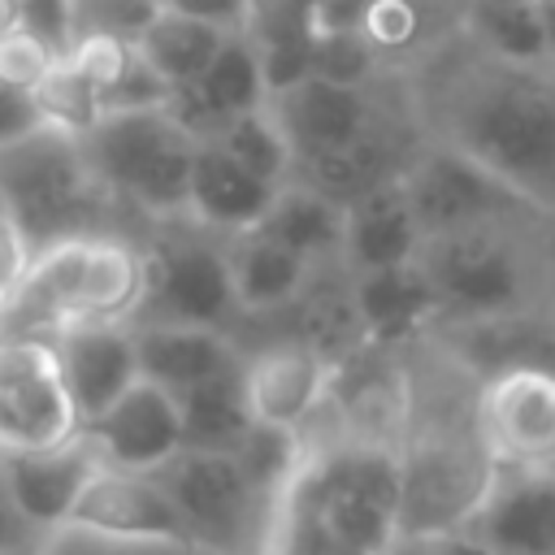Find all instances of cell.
Returning <instances> with one entry per match:
<instances>
[{"label":"cell","mask_w":555,"mask_h":555,"mask_svg":"<svg viewBox=\"0 0 555 555\" xmlns=\"http://www.w3.org/2000/svg\"><path fill=\"white\" fill-rule=\"evenodd\" d=\"M395 74L425 139L455 147L533 208H555L551 69L494 61L451 26Z\"/></svg>","instance_id":"cell-1"},{"label":"cell","mask_w":555,"mask_h":555,"mask_svg":"<svg viewBox=\"0 0 555 555\" xmlns=\"http://www.w3.org/2000/svg\"><path fill=\"white\" fill-rule=\"evenodd\" d=\"M299 438L260 555H390L399 542L395 442L334 429H299Z\"/></svg>","instance_id":"cell-2"},{"label":"cell","mask_w":555,"mask_h":555,"mask_svg":"<svg viewBox=\"0 0 555 555\" xmlns=\"http://www.w3.org/2000/svg\"><path fill=\"white\" fill-rule=\"evenodd\" d=\"M546 230L551 217H507L425 234L416 264L438 299L434 325L546 312Z\"/></svg>","instance_id":"cell-3"},{"label":"cell","mask_w":555,"mask_h":555,"mask_svg":"<svg viewBox=\"0 0 555 555\" xmlns=\"http://www.w3.org/2000/svg\"><path fill=\"white\" fill-rule=\"evenodd\" d=\"M0 204L30 256L69 238L130 234V217L95 182L78 139L52 126H35L30 134L0 143Z\"/></svg>","instance_id":"cell-4"},{"label":"cell","mask_w":555,"mask_h":555,"mask_svg":"<svg viewBox=\"0 0 555 555\" xmlns=\"http://www.w3.org/2000/svg\"><path fill=\"white\" fill-rule=\"evenodd\" d=\"M195 143L165 104L100 113L91 130L78 134V147L95 182L130 221H165L186 212V173Z\"/></svg>","instance_id":"cell-5"},{"label":"cell","mask_w":555,"mask_h":555,"mask_svg":"<svg viewBox=\"0 0 555 555\" xmlns=\"http://www.w3.org/2000/svg\"><path fill=\"white\" fill-rule=\"evenodd\" d=\"M139 247L147 264V286L134 321H173V325H212V330L234 325L238 308L230 295L221 234L195 225L182 212V217L147 221Z\"/></svg>","instance_id":"cell-6"},{"label":"cell","mask_w":555,"mask_h":555,"mask_svg":"<svg viewBox=\"0 0 555 555\" xmlns=\"http://www.w3.org/2000/svg\"><path fill=\"white\" fill-rule=\"evenodd\" d=\"M165 486L186 538L217 555H260L269 533V503L247 486L230 451L178 447L152 468Z\"/></svg>","instance_id":"cell-7"},{"label":"cell","mask_w":555,"mask_h":555,"mask_svg":"<svg viewBox=\"0 0 555 555\" xmlns=\"http://www.w3.org/2000/svg\"><path fill=\"white\" fill-rule=\"evenodd\" d=\"M264 108L278 121V130L286 134L295 169H304V165L347 152L369 130H377L395 108H403V82H399V74H386L373 87H347V82L304 74L299 82L273 91L264 100Z\"/></svg>","instance_id":"cell-8"},{"label":"cell","mask_w":555,"mask_h":555,"mask_svg":"<svg viewBox=\"0 0 555 555\" xmlns=\"http://www.w3.org/2000/svg\"><path fill=\"white\" fill-rule=\"evenodd\" d=\"M399 178H403L412 217L421 225V238L464 230V225H481V221L551 217V212L533 208L525 195H516L507 182H499L494 173H486L481 165L460 156L455 147H447L438 139H425V134L412 147Z\"/></svg>","instance_id":"cell-9"},{"label":"cell","mask_w":555,"mask_h":555,"mask_svg":"<svg viewBox=\"0 0 555 555\" xmlns=\"http://www.w3.org/2000/svg\"><path fill=\"white\" fill-rule=\"evenodd\" d=\"M78 434L56 347L39 334H0V455L39 451Z\"/></svg>","instance_id":"cell-10"},{"label":"cell","mask_w":555,"mask_h":555,"mask_svg":"<svg viewBox=\"0 0 555 555\" xmlns=\"http://www.w3.org/2000/svg\"><path fill=\"white\" fill-rule=\"evenodd\" d=\"M477 438L494 464H542L555 455V377L546 364H512L477 377Z\"/></svg>","instance_id":"cell-11"},{"label":"cell","mask_w":555,"mask_h":555,"mask_svg":"<svg viewBox=\"0 0 555 555\" xmlns=\"http://www.w3.org/2000/svg\"><path fill=\"white\" fill-rule=\"evenodd\" d=\"M464 533L486 555H555V473L542 464H494Z\"/></svg>","instance_id":"cell-12"},{"label":"cell","mask_w":555,"mask_h":555,"mask_svg":"<svg viewBox=\"0 0 555 555\" xmlns=\"http://www.w3.org/2000/svg\"><path fill=\"white\" fill-rule=\"evenodd\" d=\"M91 447L100 451L104 464L113 468H134L152 473L182 447V425H178V403L165 386L134 377L100 416L78 425Z\"/></svg>","instance_id":"cell-13"},{"label":"cell","mask_w":555,"mask_h":555,"mask_svg":"<svg viewBox=\"0 0 555 555\" xmlns=\"http://www.w3.org/2000/svg\"><path fill=\"white\" fill-rule=\"evenodd\" d=\"M269 100L264 91V74H260V56L247 30H230L217 48V56L204 65L199 78L173 87L165 95L169 117L191 134V139H217V130L238 117L251 113Z\"/></svg>","instance_id":"cell-14"},{"label":"cell","mask_w":555,"mask_h":555,"mask_svg":"<svg viewBox=\"0 0 555 555\" xmlns=\"http://www.w3.org/2000/svg\"><path fill=\"white\" fill-rule=\"evenodd\" d=\"M52 347L78 425L100 416L139 377L130 321H69L52 334Z\"/></svg>","instance_id":"cell-15"},{"label":"cell","mask_w":555,"mask_h":555,"mask_svg":"<svg viewBox=\"0 0 555 555\" xmlns=\"http://www.w3.org/2000/svg\"><path fill=\"white\" fill-rule=\"evenodd\" d=\"M65 525L108 533V538H186L165 486L152 473L113 468V464H100L87 477Z\"/></svg>","instance_id":"cell-16"},{"label":"cell","mask_w":555,"mask_h":555,"mask_svg":"<svg viewBox=\"0 0 555 555\" xmlns=\"http://www.w3.org/2000/svg\"><path fill=\"white\" fill-rule=\"evenodd\" d=\"M100 451L91 447V438L78 429L52 447H39V451H17V455H0V468H4V481H9V494L22 512V520L48 538L52 529L65 525L78 490L87 486V477L100 468Z\"/></svg>","instance_id":"cell-17"},{"label":"cell","mask_w":555,"mask_h":555,"mask_svg":"<svg viewBox=\"0 0 555 555\" xmlns=\"http://www.w3.org/2000/svg\"><path fill=\"white\" fill-rule=\"evenodd\" d=\"M325 382H330V364L299 343L273 338L243 351V390L251 421L304 429L321 408Z\"/></svg>","instance_id":"cell-18"},{"label":"cell","mask_w":555,"mask_h":555,"mask_svg":"<svg viewBox=\"0 0 555 555\" xmlns=\"http://www.w3.org/2000/svg\"><path fill=\"white\" fill-rule=\"evenodd\" d=\"M351 308L369 347H408L425 338L438 321V299L416 256L403 264L351 273Z\"/></svg>","instance_id":"cell-19"},{"label":"cell","mask_w":555,"mask_h":555,"mask_svg":"<svg viewBox=\"0 0 555 555\" xmlns=\"http://www.w3.org/2000/svg\"><path fill=\"white\" fill-rule=\"evenodd\" d=\"M421 247V225L412 217L403 178L390 173L360 195L343 204V243H338V264L347 273L382 269V264H403Z\"/></svg>","instance_id":"cell-20"},{"label":"cell","mask_w":555,"mask_h":555,"mask_svg":"<svg viewBox=\"0 0 555 555\" xmlns=\"http://www.w3.org/2000/svg\"><path fill=\"white\" fill-rule=\"evenodd\" d=\"M143 286L147 264L139 234H91L78 243L69 321H134Z\"/></svg>","instance_id":"cell-21"},{"label":"cell","mask_w":555,"mask_h":555,"mask_svg":"<svg viewBox=\"0 0 555 555\" xmlns=\"http://www.w3.org/2000/svg\"><path fill=\"white\" fill-rule=\"evenodd\" d=\"M273 191H278L273 182H260L256 173H247L221 143H212V139L195 143L191 173H186V217L195 225H204L221 238L256 230Z\"/></svg>","instance_id":"cell-22"},{"label":"cell","mask_w":555,"mask_h":555,"mask_svg":"<svg viewBox=\"0 0 555 555\" xmlns=\"http://www.w3.org/2000/svg\"><path fill=\"white\" fill-rule=\"evenodd\" d=\"M134 360L139 377L165 386L169 395L230 369L243 360L238 343L212 325H173V321H134Z\"/></svg>","instance_id":"cell-23"},{"label":"cell","mask_w":555,"mask_h":555,"mask_svg":"<svg viewBox=\"0 0 555 555\" xmlns=\"http://www.w3.org/2000/svg\"><path fill=\"white\" fill-rule=\"evenodd\" d=\"M312 269L317 264H308L304 256H295L291 247H282L260 230H243L225 238V273H230V295L238 317L278 312L299 295Z\"/></svg>","instance_id":"cell-24"},{"label":"cell","mask_w":555,"mask_h":555,"mask_svg":"<svg viewBox=\"0 0 555 555\" xmlns=\"http://www.w3.org/2000/svg\"><path fill=\"white\" fill-rule=\"evenodd\" d=\"M256 230L278 238L282 247H291L308 264H334L338 243H343V204L330 199L325 191L299 182V178H286L273 191Z\"/></svg>","instance_id":"cell-25"},{"label":"cell","mask_w":555,"mask_h":555,"mask_svg":"<svg viewBox=\"0 0 555 555\" xmlns=\"http://www.w3.org/2000/svg\"><path fill=\"white\" fill-rule=\"evenodd\" d=\"M455 26L464 30V39L473 48H481L494 61L551 69V13H546V0H533V4L473 0L455 17Z\"/></svg>","instance_id":"cell-26"},{"label":"cell","mask_w":555,"mask_h":555,"mask_svg":"<svg viewBox=\"0 0 555 555\" xmlns=\"http://www.w3.org/2000/svg\"><path fill=\"white\" fill-rule=\"evenodd\" d=\"M178 425H182V447H199V451H230L243 429L251 425V408H247V390H243V360L178 390Z\"/></svg>","instance_id":"cell-27"},{"label":"cell","mask_w":555,"mask_h":555,"mask_svg":"<svg viewBox=\"0 0 555 555\" xmlns=\"http://www.w3.org/2000/svg\"><path fill=\"white\" fill-rule=\"evenodd\" d=\"M225 35L230 30H221L212 22L156 9V17L134 35V48H139L143 65L173 91V87H182V82H191V78L204 74V65L217 56V48H221Z\"/></svg>","instance_id":"cell-28"},{"label":"cell","mask_w":555,"mask_h":555,"mask_svg":"<svg viewBox=\"0 0 555 555\" xmlns=\"http://www.w3.org/2000/svg\"><path fill=\"white\" fill-rule=\"evenodd\" d=\"M451 26L455 17L438 13L429 0H360L356 17V35L382 56L386 69L412 65Z\"/></svg>","instance_id":"cell-29"},{"label":"cell","mask_w":555,"mask_h":555,"mask_svg":"<svg viewBox=\"0 0 555 555\" xmlns=\"http://www.w3.org/2000/svg\"><path fill=\"white\" fill-rule=\"evenodd\" d=\"M212 143H221L247 173H256L260 182H273V186H282V182L291 178V169H295L291 147H286V134L278 130V121L269 117L264 104L251 108V113L230 117V121L217 130Z\"/></svg>","instance_id":"cell-30"},{"label":"cell","mask_w":555,"mask_h":555,"mask_svg":"<svg viewBox=\"0 0 555 555\" xmlns=\"http://www.w3.org/2000/svg\"><path fill=\"white\" fill-rule=\"evenodd\" d=\"M299 447H304L299 429H282V425L251 421V425L243 429V438L230 447V455H234L238 473L247 477V486L273 507L282 481L291 477V468H295V460H299Z\"/></svg>","instance_id":"cell-31"},{"label":"cell","mask_w":555,"mask_h":555,"mask_svg":"<svg viewBox=\"0 0 555 555\" xmlns=\"http://www.w3.org/2000/svg\"><path fill=\"white\" fill-rule=\"evenodd\" d=\"M35 95V108H39V117H43V126H52V130H65V134H82V130H91L95 121H100V91L65 61V56H56L52 65H48V74L39 78V87L30 91Z\"/></svg>","instance_id":"cell-32"},{"label":"cell","mask_w":555,"mask_h":555,"mask_svg":"<svg viewBox=\"0 0 555 555\" xmlns=\"http://www.w3.org/2000/svg\"><path fill=\"white\" fill-rule=\"evenodd\" d=\"M308 74L330 78V82H347V87H373L395 69H386L382 56L356 30H312Z\"/></svg>","instance_id":"cell-33"},{"label":"cell","mask_w":555,"mask_h":555,"mask_svg":"<svg viewBox=\"0 0 555 555\" xmlns=\"http://www.w3.org/2000/svg\"><path fill=\"white\" fill-rule=\"evenodd\" d=\"M39 551L43 555H217L186 538H108V533H91L74 525L52 529Z\"/></svg>","instance_id":"cell-34"},{"label":"cell","mask_w":555,"mask_h":555,"mask_svg":"<svg viewBox=\"0 0 555 555\" xmlns=\"http://www.w3.org/2000/svg\"><path fill=\"white\" fill-rule=\"evenodd\" d=\"M69 9V30L74 35H121L134 39L152 17L156 0H65Z\"/></svg>","instance_id":"cell-35"},{"label":"cell","mask_w":555,"mask_h":555,"mask_svg":"<svg viewBox=\"0 0 555 555\" xmlns=\"http://www.w3.org/2000/svg\"><path fill=\"white\" fill-rule=\"evenodd\" d=\"M52 61H56V52L26 26H13L9 35H0V82L35 91Z\"/></svg>","instance_id":"cell-36"},{"label":"cell","mask_w":555,"mask_h":555,"mask_svg":"<svg viewBox=\"0 0 555 555\" xmlns=\"http://www.w3.org/2000/svg\"><path fill=\"white\" fill-rule=\"evenodd\" d=\"M13 4H17V13H22V26H26L30 35H39L56 56L69 48L74 30H69V9H65V0H13Z\"/></svg>","instance_id":"cell-37"},{"label":"cell","mask_w":555,"mask_h":555,"mask_svg":"<svg viewBox=\"0 0 555 555\" xmlns=\"http://www.w3.org/2000/svg\"><path fill=\"white\" fill-rule=\"evenodd\" d=\"M156 4L169 13H182V17L212 22L221 30H247V22H251V0H156Z\"/></svg>","instance_id":"cell-38"},{"label":"cell","mask_w":555,"mask_h":555,"mask_svg":"<svg viewBox=\"0 0 555 555\" xmlns=\"http://www.w3.org/2000/svg\"><path fill=\"white\" fill-rule=\"evenodd\" d=\"M35 126H43V117L35 108V95L22 91V87L0 82V143H13L22 134H30Z\"/></svg>","instance_id":"cell-39"},{"label":"cell","mask_w":555,"mask_h":555,"mask_svg":"<svg viewBox=\"0 0 555 555\" xmlns=\"http://www.w3.org/2000/svg\"><path fill=\"white\" fill-rule=\"evenodd\" d=\"M26 264H30V247H26V238L17 234L13 217L0 204V304L9 299V291L17 286V278L26 273Z\"/></svg>","instance_id":"cell-40"},{"label":"cell","mask_w":555,"mask_h":555,"mask_svg":"<svg viewBox=\"0 0 555 555\" xmlns=\"http://www.w3.org/2000/svg\"><path fill=\"white\" fill-rule=\"evenodd\" d=\"M390 555H486L464 529L451 533H425V538H399Z\"/></svg>","instance_id":"cell-41"},{"label":"cell","mask_w":555,"mask_h":555,"mask_svg":"<svg viewBox=\"0 0 555 555\" xmlns=\"http://www.w3.org/2000/svg\"><path fill=\"white\" fill-rule=\"evenodd\" d=\"M26 542H39V533L22 520L13 494H9V481H4V468H0V551L4 546H26Z\"/></svg>","instance_id":"cell-42"},{"label":"cell","mask_w":555,"mask_h":555,"mask_svg":"<svg viewBox=\"0 0 555 555\" xmlns=\"http://www.w3.org/2000/svg\"><path fill=\"white\" fill-rule=\"evenodd\" d=\"M13 26H22V13H17L13 0H0V35H9Z\"/></svg>","instance_id":"cell-43"},{"label":"cell","mask_w":555,"mask_h":555,"mask_svg":"<svg viewBox=\"0 0 555 555\" xmlns=\"http://www.w3.org/2000/svg\"><path fill=\"white\" fill-rule=\"evenodd\" d=\"M429 4H434L438 13H447V17H460V13H464L473 0H429Z\"/></svg>","instance_id":"cell-44"},{"label":"cell","mask_w":555,"mask_h":555,"mask_svg":"<svg viewBox=\"0 0 555 555\" xmlns=\"http://www.w3.org/2000/svg\"><path fill=\"white\" fill-rule=\"evenodd\" d=\"M39 546H43V538H39V542H26V546H4L0 555H43Z\"/></svg>","instance_id":"cell-45"},{"label":"cell","mask_w":555,"mask_h":555,"mask_svg":"<svg viewBox=\"0 0 555 555\" xmlns=\"http://www.w3.org/2000/svg\"><path fill=\"white\" fill-rule=\"evenodd\" d=\"M490 4H533V0H490Z\"/></svg>","instance_id":"cell-46"}]
</instances>
